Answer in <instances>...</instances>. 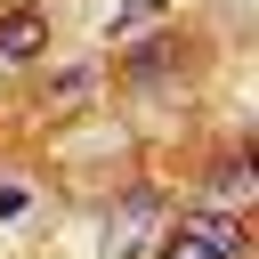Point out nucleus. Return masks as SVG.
Returning <instances> with one entry per match:
<instances>
[{"label": "nucleus", "instance_id": "f257e3e1", "mask_svg": "<svg viewBox=\"0 0 259 259\" xmlns=\"http://www.w3.org/2000/svg\"><path fill=\"white\" fill-rule=\"evenodd\" d=\"M154 219H162V194L154 186H130L105 210V227H97V259H146L154 251Z\"/></svg>", "mask_w": 259, "mask_h": 259}, {"label": "nucleus", "instance_id": "f03ea898", "mask_svg": "<svg viewBox=\"0 0 259 259\" xmlns=\"http://www.w3.org/2000/svg\"><path fill=\"white\" fill-rule=\"evenodd\" d=\"M243 251V227H235V210H194L154 259H235Z\"/></svg>", "mask_w": 259, "mask_h": 259}, {"label": "nucleus", "instance_id": "7ed1b4c3", "mask_svg": "<svg viewBox=\"0 0 259 259\" xmlns=\"http://www.w3.org/2000/svg\"><path fill=\"white\" fill-rule=\"evenodd\" d=\"M40 49H49V16H40V8H8V16H0V57H8V65H32Z\"/></svg>", "mask_w": 259, "mask_h": 259}, {"label": "nucleus", "instance_id": "20e7f679", "mask_svg": "<svg viewBox=\"0 0 259 259\" xmlns=\"http://www.w3.org/2000/svg\"><path fill=\"white\" fill-rule=\"evenodd\" d=\"M170 0H121V16H113V32H146L154 16H162Z\"/></svg>", "mask_w": 259, "mask_h": 259}, {"label": "nucleus", "instance_id": "39448f33", "mask_svg": "<svg viewBox=\"0 0 259 259\" xmlns=\"http://www.w3.org/2000/svg\"><path fill=\"white\" fill-rule=\"evenodd\" d=\"M235 194H243V162H219V170H210V202H219V210H227V202H235Z\"/></svg>", "mask_w": 259, "mask_h": 259}, {"label": "nucleus", "instance_id": "423d86ee", "mask_svg": "<svg viewBox=\"0 0 259 259\" xmlns=\"http://www.w3.org/2000/svg\"><path fill=\"white\" fill-rule=\"evenodd\" d=\"M49 97H57V105H81V97H89V73H57Z\"/></svg>", "mask_w": 259, "mask_h": 259}, {"label": "nucleus", "instance_id": "0eeeda50", "mask_svg": "<svg viewBox=\"0 0 259 259\" xmlns=\"http://www.w3.org/2000/svg\"><path fill=\"white\" fill-rule=\"evenodd\" d=\"M24 202H32L24 186H0V219H24Z\"/></svg>", "mask_w": 259, "mask_h": 259}]
</instances>
